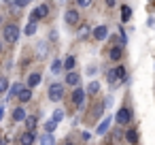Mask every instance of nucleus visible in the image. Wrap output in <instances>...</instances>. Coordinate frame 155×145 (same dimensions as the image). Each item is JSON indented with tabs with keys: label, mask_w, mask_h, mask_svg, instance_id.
<instances>
[{
	"label": "nucleus",
	"mask_w": 155,
	"mask_h": 145,
	"mask_svg": "<svg viewBox=\"0 0 155 145\" xmlns=\"http://www.w3.org/2000/svg\"><path fill=\"white\" fill-rule=\"evenodd\" d=\"M13 119H15V122L26 119V111H24V109H15V111H13Z\"/></svg>",
	"instance_id": "nucleus-21"
},
{
	"label": "nucleus",
	"mask_w": 155,
	"mask_h": 145,
	"mask_svg": "<svg viewBox=\"0 0 155 145\" xmlns=\"http://www.w3.org/2000/svg\"><path fill=\"white\" fill-rule=\"evenodd\" d=\"M106 79H108V83H117L121 77H119V73H117V68H113V71H108V75H106Z\"/></svg>",
	"instance_id": "nucleus-13"
},
{
	"label": "nucleus",
	"mask_w": 155,
	"mask_h": 145,
	"mask_svg": "<svg viewBox=\"0 0 155 145\" xmlns=\"http://www.w3.org/2000/svg\"><path fill=\"white\" fill-rule=\"evenodd\" d=\"M119 124H127L130 119H132V113H130V109H119L117 111V117H115Z\"/></svg>",
	"instance_id": "nucleus-5"
},
{
	"label": "nucleus",
	"mask_w": 155,
	"mask_h": 145,
	"mask_svg": "<svg viewBox=\"0 0 155 145\" xmlns=\"http://www.w3.org/2000/svg\"><path fill=\"white\" fill-rule=\"evenodd\" d=\"M110 122H113V119H110V117H106V119H102V122H100V126H98V130H96V132H98V134H104V132H106V130H108V126H110Z\"/></svg>",
	"instance_id": "nucleus-8"
},
{
	"label": "nucleus",
	"mask_w": 155,
	"mask_h": 145,
	"mask_svg": "<svg viewBox=\"0 0 155 145\" xmlns=\"http://www.w3.org/2000/svg\"><path fill=\"white\" fill-rule=\"evenodd\" d=\"M49 98H51L53 102H60V100L64 98V85H62V83H53V85L49 88Z\"/></svg>",
	"instance_id": "nucleus-2"
},
{
	"label": "nucleus",
	"mask_w": 155,
	"mask_h": 145,
	"mask_svg": "<svg viewBox=\"0 0 155 145\" xmlns=\"http://www.w3.org/2000/svg\"><path fill=\"white\" fill-rule=\"evenodd\" d=\"M125 139H127L130 143H136V141H138V132H136V130H127Z\"/></svg>",
	"instance_id": "nucleus-23"
},
{
	"label": "nucleus",
	"mask_w": 155,
	"mask_h": 145,
	"mask_svg": "<svg viewBox=\"0 0 155 145\" xmlns=\"http://www.w3.org/2000/svg\"><path fill=\"white\" fill-rule=\"evenodd\" d=\"M62 117H64V111H62V109H58V111L53 113V119H55V122L60 124V119H62Z\"/></svg>",
	"instance_id": "nucleus-28"
},
{
	"label": "nucleus",
	"mask_w": 155,
	"mask_h": 145,
	"mask_svg": "<svg viewBox=\"0 0 155 145\" xmlns=\"http://www.w3.org/2000/svg\"><path fill=\"white\" fill-rule=\"evenodd\" d=\"M30 98H32V90H30V88H24L21 94H19V100H21V102H28Z\"/></svg>",
	"instance_id": "nucleus-15"
},
{
	"label": "nucleus",
	"mask_w": 155,
	"mask_h": 145,
	"mask_svg": "<svg viewBox=\"0 0 155 145\" xmlns=\"http://www.w3.org/2000/svg\"><path fill=\"white\" fill-rule=\"evenodd\" d=\"M66 145H72V143H66Z\"/></svg>",
	"instance_id": "nucleus-35"
},
{
	"label": "nucleus",
	"mask_w": 155,
	"mask_h": 145,
	"mask_svg": "<svg viewBox=\"0 0 155 145\" xmlns=\"http://www.w3.org/2000/svg\"><path fill=\"white\" fill-rule=\"evenodd\" d=\"M66 22H68V24H77V22H79V13H77L74 9L68 11V13H66Z\"/></svg>",
	"instance_id": "nucleus-11"
},
{
	"label": "nucleus",
	"mask_w": 155,
	"mask_h": 145,
	"mask_svg": "<svg viewBox=\"0 0 155 145\" xmlns=\"http://www.w3.org/2000/svg\"><path fill=\"white\" fill-rule=\"evenodd\" d=\"M5 2H9V5H13V2H17V0H5Z\"/></svg>",
	"instance_id": "nucleus-33"
},
{
	"label": "nucleus",
	"mask_w": 155,
	"mask_h": 145,
	"mask_svg": "<svg viewBox=\"0 0 155 145\" xmlns=\"http://www.w3.org/2000/svg\"><path fill=\"white\" fill-rule=\"evenodd\" d=\"M106 5L108 7H115V0H106Z\"/></svg>",
	"instance_id": "nucleus-32"
},
{
	"label": "nucleus",
	"mask_w": 155,
	"mask_h": 145,
	"mask_svg": "<svg viewBox=\"0 0 155 145\" xmlns=\"http://www.w3.org/2000/svg\"><path fill=\"white\" fill-rule=\"evenodd\" d=\"M72 102L79 105V107L85 102V90H83V88H74V92H72Z\"/></svg>",
	"instance_id": "nucleus-4"
},
{
	"label": "nucleus",
	"mask_w": 155,
	"mask_h": 145,
	"mask_svg": "<svg viewBox=\"0 0 155 145\" xmlns=\"http://www.w3.org/2000/svg\"><path fill=\"white\" fill-rule=\"evenodd\" d=\"M26 126H28V130H34V126H36V117H34V115L26 117Z\"/></svg>",
	"instance_id": "nucleus-26"
},
{
	"label": "nucleus",
	"mask_w": 155,
	"mask_h": 145,
	"mask_svg": "<svg viewBox=\"0 0 155 145\" xmlns=\"http://www.w3.org/2000/svg\"><path fill=\"white\" fill-rule=\"evenodd\" d=\"M34 32H36V22H30V24L26 26V34H28V36H32Z\"/></svg>",
	"instance_id": "nucleus-24"
},
{
	"label": "nucleus",
	"mask_w": 155,
	"mask_h": 145,
	"mask_svg": "<svg viewBox=\"0 0 155 145\" xmlns=\"http://www.w3.org/2000/svg\"><path fill=\"white\" fill-rule=\"evenodd\" d=\"M62 68H64V62L55 60V62H53V66H51V73H53V75H60V73H62Z\"/></svg>",
	"instance_id": "nucleus-20"
},
{
	"label": "nucleus",
	"mask_w": 155,
	"mask_h": 145,
	"mask_svg": "<svg viewBox=\"0 0 155 145\" xmlns=\"http://www.w3.org/2000/svg\"><path fill=\"white\" fill-rule=\"evenodd\" d=\"M125 41H127V39H125V34L121 32V34H119V45H125Z\"/></svg>",
	"instance_id": "nucleus-30"
},
{
	"label": "nucleus",
	"mask_w": 155,
	"mask_h": 145,
	"mask_svg": "<svg viewBox=\"0 0 155 145\" xmlns=\"http://www.w3.org/2000/svg\"><path fill=\"white\" fill-rule=\"evenodd\" d=\"M5 39H7L9 43H15V41L19 39V28H17L15 24H7V26H5Z\"/></svg>",
	"instance_id": "nucleus-1"
},
{
	"label": "nucleus",
	"mask_w": 155,
	"mask_h": 145,
	"mask_svg": "<svg viewBox=\"0 0 155 145\" xmlns=\"http://www.w3.org/2000/svg\"><path fill=\"white\" fill-rule=\"evenodd\" d=\"M108 56H110V60H121V56H123V51H121V45H119V47H113Z\"/></svg>",
	"instance_id": "nucleus-12"
},
{
	"label": "nucleus",
	"mask_w": 155,
	"mask_h": 145,
	"mask_svg": "<svg viewBox=\"0 0 155 145\" xmlns=\"http://www.w3.org/2000/svg\"><path fill=\"white\" fill-rule=\"evenodd\" d=\"M38 83H41V75H38V73H32V75L28 77V85L34 88V85H38Z\"/></svg>",
	"instance_id": "nucleus-14"
},
{
	"label": "nucleus",
	"mask_w": 155,
	"mask_h": 145,
	"mask_svg": "<svg viewBox=\"0 0 155 145\" xmlns=\"http://www.w3.org/2000/svg\"><path fill=\"white\" fill-rule=\"evenodd\" d=\"M98 90H100V83H98V81H91V83H89V88H87V92H89V94H98Z\"/></svg>",
	"instance_id": "nucleus-25"
},
{
	"label": "nucleus",
	"mask_w": 155,
	"mask_h": 145,
	"mask_svg": "<svg viewBox=\"0 0 155 145\" xmlns=\"http://www.w3.org/2000/svg\"><path fill=\"white\" fill-rule=\"evenodd\" d=\"M91 34H94V39H98V41H104V39L108 36V28H106V26H98V28H96Z\"/></svg>",
	"instance_id": "nucleus-6"
},
{
	"label": "nucleus",
	"mask_w": 155,
	"mask_h": 145,
	"mask_svg": "<svg viewBox=\"0 0 155 145\" xmlns=\"http://www.w3.org/2000/svg\"><path fill=\"white\" fill-rule=\"evenodd\" d=\"M34 139H36V136H34V132H32V130H28V132H24V134H21V141H19V143H21V145H32V143H34Z\"/></svg>",
	"instance_id": "nucleus-7"
},
{
	"label": "nucleus",
	"mask_w": 155,
	"mask_h": 145,
	"mask_svg": "<svg viewBox=\"0 0 155 145\" xmlns=\"http://www.w3.org/2000/svg\"><path fill=\"white\" fill-rule=\"evenodd\" d=\"M21 90H24V85H21V83H13V88L9 90V98H13V96H19V94H21Z\"/></svg>",
	"instance_id": "nucleus-10"
},
{
	"label": "nucleus",
	"mask_w": 155,
	"mask_h": 145,
	"mask_svg": "<svg viewBox=\"0 0 155 145\" xmlns=\"http://www.w3.org/2000/svg\"><path fill=\"white\" fill-rule=\"evenodd\" d=\"M58 128V122L55 119H49V122H45V132H53Z\"/></svg>",
	"instance_id": "nucleus-22"
},
{
	"label": "nucleus",
	"mask_w": 155,
	"mask_h": 145,
	"mask_svg": "<svg viewBox=\"0 0 155 145\" xmlns=\"http://www.w3.org/2000/svg\"><path fill=\"white\" fill-rule=\"evenodd\" d=\"M47 13H49V7H47V5H41V7H36V9L32 11L30 22H38V19H43V17H47Z\"/></svg>",
	"instance_id": "nucleus-3"
},
{
	"label": "nucleus",
	"mask_w": 155,
	"mask_h": 145,
	"mask_svg": "<svg viewBox=\"0 0 155 145\" xmlns=\"http://www.w3.org/2000/svg\"><path fill=\"white\" fill-rule=\"evenodd\" d=\"M74 64H77V60H74L72 56H68V58L64 60V68H66V71H72V68H74Z\"/></svg>",
	"instance_id": "nucleus-19"
},
{
	"label": "nucleus",
	"mask_w": 155,
	"mask_h": 145,
	"mask_svg": "<svg viewBox=\"0 0 155 145\" xmlns=\"http://www.w3.org/2000/svg\"><path fill=\"white\" fill-rule=\"evenodd\" d=\"M41 145H53V132H45L41 136Z\"/></svg>",
	"instance_id": "nucleus-16"
},
{
	"label": "nucleus",
	"mask_w": 155,
	"mask_h": 145,
	"mask_svg": "<svg viewBox=\"0 0 155 145\" xmlns=\"http://www.w3.org/2000/svg\"><path fill=\"white\" fill-rule=\"evenodd\" d=\"M7 88H9V81H7L5 77H0V92H5Z\"/></svg>",
	"instance_id": "nucleus-29"
},
{
	"label": "nucleus",
	"mask_w": 155,
	"mask_h": 145,
	"mask_svg": "<svg viewBox=\"0 0 155 145\" xmlns=\"http://www.w3.org/2000/svg\"><path fill=\"white\" fill-rule=\"evenodd\" d=\"M130 17H132V9L125 5V7H121V19L123 22H130Z\"/></svg>",
	"instance_id": "nucleus-17"
},
{
	"label": "nucleus",
	"mask_w": 155,
	"mask_h": 145,
	"mask_svg": "<svg viewBox=\"0 0 155 145\" xmlns=\"http://www.w3.org/2000/svg\"><path fill=\"white\" fill-rule=\"evenodd\" d=\"M66 85H79V75L77 73H68L66 75Z\"/></svg>",
	"instance_id": "nucleus-9"
},
{
	"label": "nucleus",
	"mask_w": 155,
	"mask_h": 145,
	"mask_svg": "<svg viewBox=\"0 0 155 145\" xmlns=\"http://www.w3.org/2000/svg\"><path fill=\"white\" fill-rule=\"evenodd\" d=\"M77 5L83 7V9H89L91 7V0H77Z\"/></svg>",
	"instance_id": "nucleus-27"
},
{
	"label": "nucleus",
	"mask_w": 155,
	"mask_h": 145,
	"mask_svg": "<svg viewBox=\"0 0 155 145\" xmlns=\"http://www.w3.org/2000/svg\"><path fill=\"white\" fill-rule=\"evenodd\" d=\"M28 2H30V0H17V2H15V5H17V7H26Z\"/></svg>",
	"instance_id": "nucleus-31"
},
{
	"label": "nucleus",
	"mask_w": 155,
	"mask_h": 145,
	"mask_svg": "<svg viewBox=\"0 0 155 145\" xmlns=\"http://www.w3.org/2000/svg\"><path fill=\"white\" fill-rule=\"evenodd\" d=\"M89 34H91V30H89V26H87V24H83V26L79 28V36H81V39H87Z\"/></svg>",
	"instance_id": "nucleus-18"
},
{
	"label": "nucleus",
	"mask_w": 155,
	"mask_h": 145,
	"mask_svg": "<svg viewBox=\"0 0 155 145\" xmlns=\"http://www.w3.org/2000/svg\"><path fill=\"white\" fill-rule=\"evenodd\" d=\"M0 119H2V109H0Z\"/></svg>",
	"instance_id": "nucleus-34"
}]
</instances>
